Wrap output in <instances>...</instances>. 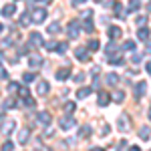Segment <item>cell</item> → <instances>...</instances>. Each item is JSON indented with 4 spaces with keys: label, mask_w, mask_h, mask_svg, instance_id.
Listing matches in <instances>:
<instances>
[{
    "label": "cell",
    "mask_w": 151,
    "mask_h": 151,
    "mask_svg": "<svg viewBox=\"0 0 151 151\" xmlns=\"http://www.w3.org/2000/svg\"><path fill=\"white\" fill-rule=\"evenodd\" d=\"M0 79H6V70L0 67Z\"/></svg>",
    "instance_id": "obj_41"
},
{
    "label": "cell",
    "mask_w": 151,
    "mask_h": 151,
    "mask_svg": "<svg viewBox=\"0 0 151 151\" xmlns=\"http://www.w3.org/2000/svg\"><path fill=\"white\" fill-rule=\"evenodd\" d=\"M95 2H99V0H95Z\"/></svg>",
    "instance_id": "obj_49"
},
{
    "label": "cell",
    "mask_w": 151,
    "mask_h": 151,
    "mask_svg": "<svg viewBox=\"0 0 151 151\" xmlns=\"http://www.w3.org/2000/svg\"><path fill=\"white\" fill-rule=\"evenodd\" d=\"M85 30H87V32H93V30H95V26H93L91 20H87V22H85Z\"/></svg>",
    "instance_id": "obj_34"
},
{
    "label": "cell",
    "mask_w": 151,
    "mask_h": 151,
    "mask_svg": "<svg viewBox=\"0 0 151 151\" xmlns=\"http://www.w3.org/2000/svg\"><path fill=\"white\" fill-rule=\"evenodd\" d=\"M113 6H115V14L119 16V18H125V14H127V10L119 4V2H113Z\"/></svg>",
    "instance_id": "obj_15"
},
{
    "label": "cell",
    "mask_w": 151,
    "mask_h": 151,
    "mask_svg": "<svg viewBox=\"0 0 151 151\" xmlns=\"http://www.w3.org/2000/svg\"><path fill=\"white\" fill-rule=\"evenodd\" d=\"M89 135H91V127H89V125H85V127L81 129V137H89Z\"/></svg>",
    "instance_id": "obj_31"
},
{
    "label": "cell",
    "mask_w": 151,
    "mask_h": 151,
    "mask_svg": "<svg viewBox=\"0 0 151 151\" xmlns=\"http://www.w3.org/2000/svg\"><path fill=\"white\" fill-rule=\"evenodd\" d=\"M67 32H69L70 38H77L79 32H81V26H79V20H70L69 26H67Z\"/></svg>",
    "instance_id": "obj_3"
},
{
    "label": "cell",
    "mask_w": 151,
    "mask_h": 151,
    "mask_svg": "<svg viewBox=\"0 0 151 151\" xmlns=\"http://www.w3.org/2000/svg\"><path fill=\"white\" fill-rule=\"evenodd\" d=\"M121 35H123V30H121L119 26H111V28H109V36H111V40H115V38H119Z\"/></svg>",
    "instance_id": "obj_12"
},
{
    "label": "cell",
    "mask_w": 151,
    "mask_h": 151,
    "mask_svg": "<svg viewBox=\"0 0 151 151\" xmlns=\"http://www.w3.org/2000/svg\"><path fill=\"white\" fill-rule=\"evenodd\" d=\"M91 91H93L91 87H83V89H79L77 97H79V99H85V97H89V95H91Z\"/></svg>",
    "instance_id": "obj_20"
},
{
    "label": "cell",
    "mask_w": 151,
    "mask_h": 151,
    "mask_svg": "<svg viewBox=\"0 0 151 151\" xmlns=\"http://www.w3.org/2000/svg\"><path fill=\"white\" fill-rule=\"evenodd\" d=\"M36 91H38L40 95H47L48 91H50V87H48L47 81H40V83H38V87H36Z\"/></svg>",
    "instance_id": "obj_14"
},
{
    "label": "cell",
    "mask_w": 151,
    "mask_h": 151,
    "mask_svg": "<svg viewBox=\"0 0 151 151\" xmlns=\"http://www.w3.org/2000/svg\"><path fill=\"white\" fill-rule=\"evenodd\" d=\"M28 22H30V14H26V12H24L22 16H20V24H22V26H26Z\"/></svg>",
    "instance_id": "obj_27"
},
{
    "label": "cell",
    "mask_w": 151,
    "mask_h": 151,
    "mask_svg": "<svg viewBox=\"0 0 151 151\" xmlns=\"http://www.w3.org/2000/svg\"><path fill=\"white\" fill-rule=\"evenodd\" d=\"M83 2H87V0H73V4H83Z\"/></svg>",
    "instance_id": "obj_44"
},
{
    "label": "cell",
    "mask_w": 151,
    "mask_h": 151,
    "mask_svg": "<svg viewBox=\"0 0 151 151\" xmlns=\"http://www.w3.org/2000/svg\"><path fill=\"white\" fill-rule=\"evenodd\" d=\"M0 30H2V24H0Z\"/></svg>",
    "instance_id": "obj_48"
},
{
    "label": "cell",
    "mask_w": 151,
    "mask_h": 151,
    "mask_svg": "<svg viewBox=\"0 0 151 151\" xmlns=\"http://www.w3.org/2000/svg\"><path fill=\"white\" fill-rule=\"evenodd\" d=\"M65 111H67V113H73V111H75V103H73V101H67V103H65Z\"/></svg>",
    "instance_id": "obj_29"
},
{
    "label": "cell",
    "mask_w": 151,
    "mask_h": 151,
    "mask_svg": "<svg viewBox=\"0 0 151 151\" xmlns=\"http://www.w3.org/2000/svg\"><path fill=\"white\" fill-rule=\"evenodd\" d=\"M47 30H48V35H58V32H60V24L58 22H50Z\"/></svg>",
    "instance_id": "obj_18"
},
{
    "label": "cell",
    "mask_w": 151,
    "mask_h": 151,
    "mask_svg": "<svg viewBox=\"0 0 151 151\" xmlns=\"http://www.w3.org/2000/svg\"><path fill=\"white\" fill-rule=\"evenodd\" d=\"M101 135H109V125H103V133Z\"/></svg>",
    "instance_id": "obj_40"
},
{
    "label": "cell",
    "mask_w": 151,
    "mask_h": 151,
    "mask_svg": "<svg viewBox=\"0 0 151 151\" xmlns=\"http://www.w3.org/2000/svg\"><path fill=\"white\" fill-rule=\"evenodd\" d=\"M83 18H87V20L93 18V10H85V12H83Z\"/></svg>",
    "instance_id": "obj_38"
},
{
    "label": "cell",
    "mask_w": 151,
    "mask_h": 151,
    "mask_svg": "<svg viewBox=\"0 0 151 151\" xmlns=\"http://www.w3.org/2000/svg\"><path fill=\"white\" fill-rule=\"evenodd\" d=\"M75 57L79 58L81 63H87V60L91 58V55L87 52V48H77V50H75Z\"/></svg>",
    "instance_id": "obj_7"
},
{
    "label": "cell",
    "mask_w": 151,
    "mask_h": 151,
    "mask_svg": "<svg viewBox=\"0 0 151 151\" xmlns=\"http://www.w3.org/2000/svg\"><path fill=\"white\" fill-rule=\"evenodd\" d=\"M45 18H47V10L45 8H35L32 14H30V22H36V24H42Z\"/></svg>",
    "instance_id": "obj_1"
},
{
    "label": "cell",
    "mask_w": 151,
    "mask_h": 151,
    "mask_svg": "<svg viewBox=\"0 0 151 151\" xmlns=\"http://www.w3.org/2000/svg\"><path fill=\"white\" fill-rule=\"evenodd\" d=\"M145 70H147V73H149V75H151V60H149V63H147V65H145Z\"/></svg>",
    "instance_id": "obj_42"
},
{
    "label": "cell",
    "mask_w": 151,
    "mask_h": 151,
    "mask_svg": "<svg viewBox=\"0 0 151 151\" xmlns=\"http://www.w3.org/2000/svg\"><path fill=\"white\" fill-rule=\"evenodd\" d=\"M149 119H151V109H149Z\"/></svg>",
    "instance_id": "obj_47"
},
{
    "label": "cell",
    "mask_w": 151,
    "mask_h": 151,
    "mask_svg": "<svg viewBox=\"0 0 151 151\" xmlns=\"http://www.w3.org/2000/svg\"><path fill=\"white\" fill-rule=\"evenodd\" d=\"M18 93H20V97H22V99H26V97H28V89H24V87H18Z\"/></svg>",
    "instance_id": "obj_35"
},
{
    "label": "cell",
    "mask_w": 151,
    "mask_h": 151,
    "mask_svg": "<svg viewBox=\"0 0 151 151\" xmlns=\"http://www.w3.org/2000/svg\"><path fill=\"white\" fill-rule=\"evenodd\" d=\"M38 2H40V0H38Z\"/></svg>",
    "instance_id": "obj_50"
},
{
    "label": "cell",
    "mask_w": 151,
    "mask_h": 151,
    "mask_svg": "<svg viewBox=\"0 0 151 151\" xmlns=\"http://www.w3.org/2000/svg\"><path fill=\"white\" fill-rule=\"evenodd\" d=\"M137 38H139V40H147V38H149V28L141 26L139 30H137Z\"/></svg>",
    "instance_id": "obj_16"
},
{
    "label": "cell",
    "mask_w": 151,
    "mask_h": 151,
    "mask_svg": "<svg viewBox=\"0 0 151 151\" xmlns=\"http://www.w3.org/2000/svg\"><path fill=\"white\" fill-rule=\"evenodd\" d=\"M14 127H16V123H14L12 119H6V121L2 123V127H0V133H2V135H10L12 131H14Z\"/></svg>",
    "instance_id": "obj_4"
},
{
    "label": "cell",
    "mask_w": 151,
    "mask_h": 151,
    "mask_svg": "<svg viewBox=\"0 0 151 151\" xmlns=\"http://www.w3.org/2000/svg\"><path fill=\"white\" fill-rule=\"evenodd\" d=\"M22 81L24 83H32V81H35V73H24V75H22Z\"/></svg>",
    "instance_id": "obj_26"
},
{
    "label": "cell",
    "mask_w": 151,
    "mask_h": 151,
    "mask_svg": "<svg viewBox=\"0 0 151 151\" xmlns=\"http://www.w3.org/2000/svg\"><path fill=\"white\" fill-rule=\"evenodd\" d=\"M141 58H143V55H141V52H135V55L131 57V60H133V63L137 65V63H141Z\"/></svg>",
    "instance_id": "obj_33"
},
{
    "label": "cell",
    "mask_w": 151,
    "mask_h": 151,
    "mask_svg": "<svg viewBox=\"0 0 151 151\" xmlns=\"http://www.w3.org/2000/svg\"><path fill=\"white\" fill-rule=\"evenodd\" d=\"M36 121H38L42 127H47V125H50V115H48L47 111H42V113H38V115H36Z\"/></svg>",
    "instance_id": "obj_6"
},
{
    "label": "cell",
    "mask_w": 151,
    "mask_h": 151,
    "mask_svg": "<svg viewBox=\"0 0 151 151\" xmlns=\"http://www.w3.org/2000/svg\"><path fill=\"white\" fill-rule=\"evenodd\" d=\"M117 125H119L121 131H127V129H129V117L127 115H121V117H119V121H117Z\"/></svg>",
    "instance_id": "obj_11"
},
{
    "label": "cell",
    "mask_w": 151,
    "mask_h": 151,
    "mask_svg": "<svg viewBox=\"0 0 151 151\" xmlns=\"http://www.w3.org/2000/svg\"><path fill=\"white\" fill-rule=\"evenodd\" d=\"M105 81L109 83V85H117V83H119V75H115V73H109Z\"/></svg>",
    "instance_id": "obj_21"
},
{
    "label": "cell",
    "mask_w": 151,
    "mask_h": 151,
    "mask_svg": "<svg viewBox=\"0 0 151 151\" xmlns=\"http://www.w3.org/2000/svg\"><path fill=\"white\" fill-rule=\"evenodd\" d=\"M145 89H147V83L145 81H139L137 85H135V97L139 99V97H143L145 95Z\"/></svg>",
    "instance_id": "obj_9"
},
{
    "label": "cell",
    "mask_w": 151,
    "mask_h": 151,
    "mask_svg": "<svg viewBox=\"0 0 151 151\" xmlns=\"http://www.w3.org/2000/svg\"><path fill=\"white\" fill-rule=\"evenodd\" d=\"M14 12H16V6H14V4H6V6L2 8V14H4L6 18H10Z\"/></svg>",
    "instance_id": "obj_13"
},
{
    "label": "cell",
    "mask_w": 151,
    "mask_h": 151,
    "mask_svg": "<svg viewBox=\"0 0 151 151\" xmlns=\"http://www.w3.org/2000/svg\"><path fill=\"white\" fill-rule=\"evenodd\" d=\"M58 127H60V129H65V131L73 129V127H75V117H70V115L60 117V119H58Z\"/></svg>",
    "instance_id": "obj_2"
},
{
    "label": "cell",
    "mask_w": 151,
    "mask_h": 151,
    "mask_svg": "<svg viewBox=\"0 0 151 151\" xmlns=\"http://www.w3.org/2000/svg\"><path fill=\"white\" fill-rule=\"evenodd\" d=\"M4 109H6V107H4V105H0V117L4 115Z\"/></svg>",
    "instance_id": "obj_43"
},
{
    "label": "cell",
    "mask_w": 151,
    "mask_h": 151,
    "mask_svg": "<svg viewBox=\"0 0 151 151\" xmlns=\"http://www.w3.org/2000/svg\"><path fill=\"white\" fill-rule=\"evenodd\" d=\"M113 99H115L117 103H123V99H125V93H123V91H115Z\"/></svg>",
    "instance_id": "obj_23"
},
{
    "label": "cell",
    "mask_w": 151,
    "mask_h": 151,
    "mask_svg": "<svg viewBox=\"0 0 151 151\" xmlns=\"http://www.w3.org/2000/svg\"><path fill=\"white\" fill-rule=\"evenodd\" d=\"M2 60H4V57H2V55H0V63H2Z\"/></svg>",
    "instance_id": "obj_46"
},
{
    "label": "cell",
    "mask_w": 151,
    "mask_h": 151,
    "mask_svg": "<svg viewBox=\"0 0 151 151\" xmlns=\"http://www.w3.org/2000/svg\"><path fill=\"white\" fill-rule=\"evenodd\" d=\"M97 99H99V101H97L99 107H105V105H109V101H111V97L105 93V91H99V97H97Z\"/></svg>",
    "instance_id": "obj_10"
},
{
    "label": "cell",
    "mask_w": 151,
    "mask_h": 151,
    "mask_svg": "<svg viewBox=\"0 0 151 151\" xmlns=\"http://www.w3.org/2000/svg\"><path fill=\"white\" fill-rule=\"evenodd\" d=\"M69 75H70V70H69V69H60V70H57V81H65V79H69Z\"/></svg>",
    "instance_id": "obj_19"
},
{
    "label": "cell",
    "mask_w": 151,
    "mask_h": 151,
    "mask_svg": "<svg viewBox=\"0 0 151 151\" xmlns=\"http://www.w3.org/2000/svg\"><path fill=\"white\" fill-rule=\"evenodd\" d=\"M99 48V40L93 38V40H89V50H97Z\"/></svg>",
    "instance_id": "obj_28"
},
{
    "label": "cell",
    "mask_w": 151,
    "mask_h": 151,
    "mask_svg": "<svg viewBox=\"0 0 151 151\" xmlns=\"http://www.w3.org/2000/svg\"><path fill=\"white\" fill-rule=\"evenodd\" d=\"M123 50H135V42L133 40H125L123 42Z\"/></svg>",
    "instance_id": "obj_24"
},
{
    "label": "cell",
    "mask_w": 151,
    "mask_h": 151,
    "mask_svg": "<svg viewBox=\"0 0 151 151\" xmlns=\"http://www.w3.org/2000/svg\"><path fill=\"white\" fill-rule=\"evenodd\" d=\"M137 6H139V0H131L129 8H131V10H137Z\"/></svg>",
    "instance_id": "obj_36"
},
{
    "label": "cell",
    "mask_w": 151,
    "mask_h": 151,
    "mask_svg": "<svg viewBox=\"0 0 151 151\" xmlns=\"http://www.w3.org/2000/svg\"><path fill=\"white\" fill-rule=\"evenodd\" d=\"M2 149H4V151H12V149H14V143H12V141H6V143L2 145Z\"/></svg>",
    "instance_id": "obj_32"
},
{
    "label": "cell",
    "mask_w": 151,
    "mask_h": 151,
    "mask_svg": "<svg viewBox=\"0 0 151 151\" xmlns=\"http://www.w3.org/2000/svg\"><path fill=\"white\" fill-rule=\"evenodd\" d=\"M149 133H151V129H149V127H141V129H139V137H141L143 141L149 139Z\"/></svg>",
    "instance_id": "obj_22"
},
{
    "label": "cell",
    "mask_w": 151,
    "mask_h": 151,
    "mask_svg": "<svg viewBox=\"0 0 151 151\" xmlns=\"http://www.w3.org/2000/svg\"><path fill=\"white\" fill-rule=\"evenodd\" d=\"M147 52H151V42H147Z\"/></svg>",
    "instance_id": "obj_45"
},
{
    "label": "cell",
    "mask_w": 151,
    "mask_h": 151,
    "mask_svg": "<svg viewBox=\"0 0 151 151\" xmlns=\"http://www.w3.org/2000/svg\"><path fill=\"white\" fill-rule=\"evenodd\" d=\"M55 50H57L58 55H63V52L67 50V42H57V47H55Z\"/></svg>",
    "instance_id": "obj_25"
},
{
    "label": "cell",
    "mask_w": 151,
    "mask_h": 151,
    "mask_svg": "<svg viewBox=\"0 0 151 151\" xmlns=\"http://www.w3.org/2000/svg\"><path fill=\"white\" fill-rule=\"evenodd\" d=\"M28 47H42V36L38 32H32L30 38H28Z\"/></svg>",
    "instance_id": "obj_5"
},
{
    "label": "cell",
    "mask_w": 151,
    "mask_h": 151,
    "mask_svg": "<svg viewBox=\"0 0 151 151\" xmlns=\"http://www.w3.org/2000/svg\"><path fill=\"white\" fill-rule=\"evenodd\" d=\"M75 81H77V83H83V81H85V75H83V73H77V75H75Z\"/></svg>",
    "instance_id": "obj_37"
},
{
    "label": "cell",
    "mask_w": 151,
    "mask_h": 151,
    "mask_svg": "<svg viewBox=\"0 0 151 151\" xmlns=\"http://www.w3.org/2000/svg\"><path fill=\"white\" fill-rule=\"evenodd\" d=\"M28 137H30V131H28V129H22V131H20V133H18V143H26V141H28Z\"/></svg>",
    "instance_id": "obj_17"
},
{
    "label": "cell",
    "mask_w": 151,
    "mask_h": 151,
    "mask_svg": "<svg viewBox=\"0 0 151 151\" xmlns=\"http://www.w3.org/2000/svg\"><path fill=\"white\" fill-rule=\"evenodd\" d=\"M6 89H8V93H16V91H18V83H14V81H12L10 85L6 87Z\"/></svg>",
    "instance_id": "obj_30"
},
{
    "label": "cell",
    "mask_w": 151,
    "mask_h": 151,
    "mask_svg": "<svg viewBox=\"0 0 151 151\" xmlns=\"http://www.w3.org/2000/svg\"><path fill=\"white\" fill-rule=\"evenodd\" d=\"M145 20H147L145 16H137V26H143V24H145Z\"/></svg>",
    "instance_id": "obj_39"
},
{
    "label": "cell",
    "mask_w": 151,
    "mask_h": 151,
    "mask_svg": "<svg viewBox=\"0 0 151 151\" xmlns=\"http://www.w3.org/2000/svg\"><path fill=\"white\" fill-rule=\"evenodd\" d=\"M28 65H30L32 69L40 67V65H42V57H40V55H30V57H28Z\"/></svg>",
    "instance_id": "obj_8"
}]
</instances>
